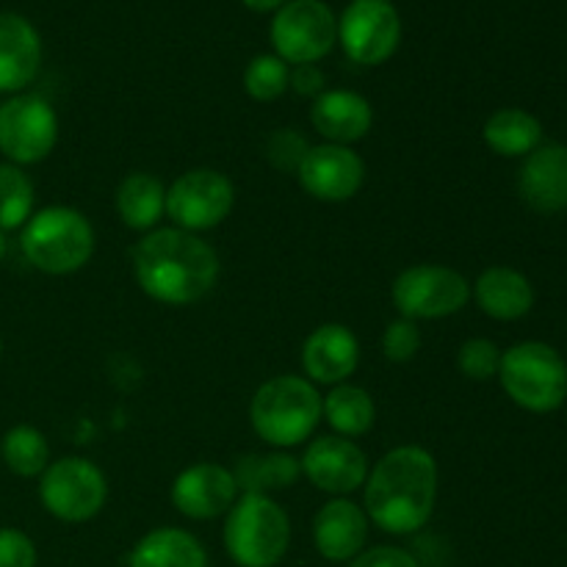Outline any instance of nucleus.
Here are the masks:
<instances>
[{
    "label": "nucleus",
    "instance_id": "28",
    "mask_svg": "<svg viewBox=\"0 0 567 567\" xmlns=\"http://www.w3.org/2000/svg\"><path fill=\"white\" fill-rule=\"evenodd\" d=\"M33 203H37V188L22 166L9 161L0 164V230L9 233L25 225L33 216Z\"/></svg>",
    "mask_w": 567,
    "mask_h": 567
},
{
    "label": "nucleus",
    "instance_id": "11",
    "mask_svg": "<svg viewBox=\"0 0 567 567\" xmlns=\"http://www.w3.org/2000/svg\"><path fill=\"white\" fill-rule=\"evenodd\" d=\"M59 144V114L39 94H14L0 105V153L14 166L48 158Z\"/></svg>",
    "mask_w": 567,
    "mask_h": 567
},
{
    "label": "nucleus",
    "instance_id": "18",
    "mask_svg": "<svg viewBox=\"0 0 567 567\" xmlns=\"http://www.w3.org/2000/svg\"><path fill=\"white\" fill-rule=\"evenodd\" d=\"M524 203L537 214L567 210V147L565 144H540L524 158L518 175Z\"/></svg>",
    "mask_w": 567,
    "mask_h": 567
},
{
    "label": "nucleus",
    "instance_id": "17",
    "mask_svg": "<svg viewBox=\"0 0 567 567\" xmlns=\"http://www.w3.org/2000/svg\"><path fill=\"white\" fill-rule=\"evenodd\" d=\"M369 515L349 498H332L313 518V546L327 563H352L369 543Z\"/></svg>",
    "mask_w": 567,
    "mask_h": 567
},
{
    "label": "nucleus",
    "instance_id": "23",
    "mask_svg": "<svg viewBox=\"0 0 567 567\" xmlns=\"http://www.w3.org/2000/svg\"><path fill=\"white\" fill-rule=\"evenodd\" d=\"M236 476L238 493H260V496H271L277 491H288L299 482L302 468L299 460L291 457L282 449H271V452H252L236 460V468H230Z\"/></svg>",
    "mask_w": 567,
    "mask_h": 567
},
{
    "label": "nucleus",
    "instance_id": "15",
    "mask_svg": "<svg viewBox=\"0 0 567 567\" xmlns=\"http://www.w3.org/2000/svg\"><path fill=\"white\" fill-rule=\"evenodd\" d=\"M169 498L177 513L192 520L221 518L238 498L236 476L225 465L194 463L175 476Z\"/></svg>",
    "mask_w": 567,
    "mask_h": 567
},
{
    "label": "nucleus",
    "instance_id": "12",
    "mask_svg": "<svg viewBox=\"0 0 567 567\" xmlns=\"http://www.w3.org/2000/svg\"><path fill=\"white\" fill-rule=\"evenodd\" d=\"M338 42L354 64H385L402 42L396 6L391 0H352L338 20Z\"/></svg>",
    "mask_w": 567,
    "mask_h": 567
},
{
    "label": "nucleus",
    "instance_id": "33",
    "mask_svg": "<svg viewBox=\"0 0 567 567\" xmlns=\"http://www.w3.org/2000/svg\"><path fill=\"white\" fill-rule=\"evenodd\" d=\"M37 546L20 529H0V567H37Z\"/></svg>",
    "mask_w": 567,
    "mask_h": 567
},
{
    "label": "nucleus",
    "instance_id": "22",
    "mask_svg": "<svg viewBox=\"0 0 567 567\" xmlns=\"http://www.w3.org/2000/svg\"><path fill=\"white\" fill-rule=\"evenodd\" d=\"M127 567H208V551L192 532L161 526L133 546Z\"/></svg>",
    "mask_w": 567,
    "mask_h": 567
},
{
    "label": "nucleus",
    "instance_id": "7",
    "mask_svg": "<svg viewBox=\"0 0 567 567\" xmlns=\"http://www.w3.org/2000/svg\"><path fill=\"white\" fill-rule=\"evenodd\" d=\"M39 498L61 524H86L103 513L109 502V480L92 460L61 457L44 468Z\"/></svg>",
    "mask_w": 567,
    "mask_h": 567
},
{
    "label": "nucleus",
    "instance_id": "27",
    "mask_svg": "<svg viewBox=\"0 0 567 567\" xmlns=\"http://www.w3.org/2000/svg\"><path fill=\"white\" fill-rule=\"evenodd\" d=\"M0 460H3L11 474L22 476V480L42 476L44 468L50 465L48 437L31 424L11 426L6 432L3 443H0Z\"/></svg>",
    "mask_w": 567,
    "mask_h": 567
},
{
    "label": "nucleus",
    "instance_id": "13",
    "mask_svg": "<svg viewBox=\"0 0 567 567\" xmlns=\"http://www.w3.org/2000/svg\"><path fill=\"white\" fill-rule=\"evenodd\" d=\"M299 468L310 485L336 498H347L369 480V457L354 441L341 435H321L308 443Z\"/></svg>",
    "mask_w": 567,
    "mask_h": 567
},
{
    "label": "nucleus",
    "instance_id": "1",
    "mask_svg": "<svg viewBox=\"0 0 567 567\" xmlns=\"http://www.w3.org/2000/svg\"><path fill=\"white\" fill-rule=\"evenodd\" d=\"M133 277L153 302L186 308L199 302L219 282V255L197 233L155 227L133 247Z\"/></svg>",
    "mask_w": 567,
    "mask_h": 567
},
{
    "label": "nucleus",
    "instance_id": "14",
    "mask_svg": "<svg viewBox=\"0 0 567 567\" xmlns=\"http://www.w3.org/2000/svg\"><path fill=\"white\" fill-rule=\"evenodd\" d=\"M305 194L319 203H349L365 183V164L352 147L343 144H316L308 150L297 169Z\"/></svg>",
    "mask_w": 567,
    "mask_h": 567
},
{
    "label": "nucleus",
    "instance_id": "21",
    "mask_svg": "<svg viewBox=\"0 0 567 567\" xmlns=\"http://www.w3.org/2000/svg\"><path fill=\"white\" fill-rule=\"evenodd\" d=\"M471 297L480 310L496 321H518L535 305V288L529 277L509 266H491L476 277L471 286Z\"/></svg>",
    "mask_w": 567,
    "mask_h": 567
},
{
    "label": "nucleus",
    "instance_id": "6",
    "mask_svg": "<svg viewBox=\"0 0 567 567\" xmlns=\"http://www.w3.org/2000/svg\"><path fill=\"white\" fill-rule=\"evenodd\" d=\"M498 382L504 393L529 413H554L567 399L563 354L543 341H520L502 352Z\"/></svg>",
    "mask_w": 567,
    "mask_h": 567
},
{
    "label": "nucleus",
    "instance_id": "32",
    "mask_svg": "<svg viewBox=\"0 0 567 567\" xmlns=\"http://www.w3.org/2000/svg\"><path fill=\"white\" fill-rule=\"evenodd\" d=\"M421 349V330L419 321H410L399 316L396 321L385 327L382 332V354L391 363H410Z\"/></svg>",
    "mask_w": 567,
    "mask_h": 567
},
{
    "label": "nucleus",
    "instance_id": "24",
    "mask_svg": "<svg viewBox=\"0 0 567 567\" xmlns=\"http://www.w3.org/2000/svg\"><path fill=\"white\" fill-rule=\"evenodd\" d=\"M116 214L131 230H155L166 216V186L150 172H133L116 188Z\"/></svg>",
    "mask_w": 567,
    "mask_h": 567
},
{
    "label": "nucleus",
    "instance_id": "25",
    "mask_svg": "<svg viewBox=\"0 0 567 567\" xmlns=\"http://www.w3.org/2000/svg\"><path fill=\"white\" fill-rule=\"evenodd\" d=\"M482 138L502 158H526L543 144V125L524 109H502L485 122Z\"/></svg>",
    "mask_w": 567,
    "mask_h": 567
},
{
    "label": "nucleus",
    "instance_id": "38",
    "mask_svg": "<svg viewBox=\"0 0 567 567\" xmlns=\"http://www.w3.org/2000/svg\"><path fill=\"white\" fill-rule=\"evenodd\" d=\"M0 354H3V341H0Z\"/></svg>",
    "mask_w": 567,
    "mask_h": 567
},
{
    "label": "nucleus",
    "instance_id": "19",
    "mask_svg": "<svg viewBox=\"0 0 567 567\" xmlns=\"http://www.w3.org/2000/svg\"><path fill=\"white\" fill-rule=\"evenodd\" d=\"M310 122L327 144L352 147L354 142L369 136L374 125V109L363 94L352 89H327L313 100Z\"/></svg>",
    "mask_w": 567,
    "mask_h": 567
},
{
    "label": "nucleus",
    "instance_id": "20",
    "mask_svg": "<svg viewBox=\"0 0 567 567\" xmlns=\"http://www.w3.org/2000/svg\"><path fill=\"white\" fill-rule=\"evenodd\" d=\"M42 66V39L20 14H0V94H20Z\"/></svg>",
    "mask_w": 567,
    "mask_h": 567
},
{
    "label": "nucleus",
    "instance_id": "10",
    "mask_svg": "<svg viewBox=\"0 0 567 567\" xmlns=\"http://www.w3.org/2000/svg\"><path fill=\"white\" fill-rule=\"evenodd\" d=\"M236 208V186L219 169H188L166 188V216L188 233L219 227Z\"/></svg>",
    "mask_w": 567,
    "mask_h": 567
},
{
    "label": "nucleus",
    "instance_id": "37",
    "mask_svg": "<svg viewBox=\"0 0 567 567\" xmlns=\"http://www.w3.org/2000/svg\"><path fill=\"white\" fill-rule=\"evenodd\" d=\"M6 252H9V241H6V233L0 230V260L6 258Z\"/></svg>",
    "mask_w": 567,
    "mask_h": 567
},
{
    "label": "nucleus",
    "instance_id": "2",
    "mask_svg": "<svg viewBox=\"0 0 567 567\" xmlns=\"http://www.w3.org/2000/svg\"><path fill=\"white\" fill-rule=\"evenodd\" d=\"M437 507V463L426 449L396 446L369 468L363 509L385 535H415Z\"/></svg>",
    "mask_w": 567,
    "mask_h": 567
},
{
    "label": "nucleus",
    "instance_id": "36",
    "mask_svg": "<svg viewBox=\"0 0 567 567\" xmlns=\"http://www.w3.org/2000/svg\"><path fill=\"white\" fill-rule=\"evenodd\" d=\"M241 3L247 6V9L260 11V14H264V11H277V9H282V6H286L288 0H241Z\"/></svg>",
    "mask_w": 567,
    "mask_h": 567
},
{
    "label": "nucleus",
    "instance_id": "35",
    "mask_svg": "<svg viewBox=\"0 0 567 567\" xmlns=\"http://www.w3.org/2000/svg\"><path fill=\"white\" fill-rule=\"evenodd\" d=\"M288 89L299 94V97H319L321 92H327V78L324 72L316 64H299L291 70V78H288Z\"/></svg>",
    "mask_w": 567,
    "mask_h": 567
},
{
    "label": "nucleus",
    "instance_id": "34",
    "mask_svg": "<svg viewBox=\"0 0 567 567\" xmlns=\"http://www.w3.org/2000/svg\"><path fill=\"white\" fill-rule=\"evenodd\" d=\"M349 567H421L419 559L410 551L396 546H374L349 563Z\"/></svg>",
    "mask_w": 567,
    "mask_h": 567
},
{
    "label": "nucleus",
    "instance_id": "5",
    "mask_svg": "<svg viewBox=\"0 0 567 567\" xmlns=\"http://www.w3.org/2000/svg\"><path fill=\"white\" fill-rule=\"evenodd\" d=\"M291 546V518L271 496L241 493L225 520V551L238 567H275Z\"/></svg>",
    "mask_w": 567,
    "mask_h": 567
},
{
    "label": "nucleus",
    "instance_id": "9",
    "mask_svg": "<svg viewBox=\"0 0 567 567\" xmlns=\"http://www.w3.org/2000/svg\"><path fill=\"white\" fill-rule=\"evenodd\" d=\"M338 42V20L321 0H288L271 20V48L286 64H316Z\"/></svg>",
    "mask_w": 567,
    "mask_h": 567
},
{
    "label": "nucleus",
    "instance_id": "4",
    "mask_svg": "<svg viewBox=\"0 0 567 567\" xmlns=\"http://www.w3.org/2000/svg\"><path fill=\"white\" fill-rule=\"evenodd\" d=\"M94 227L81 210L70 205H48L33 210L22 225L20 249L33 269L44 275H75L94 255Z\"/></svg>",
    "mask_w": 567,
    "mask_h": 567
},
{
    "label": "nucleus",
    "instance_id": "29",
    "mask_svg": "<svg viewBox=\"0 0 567 567\" xmlns=\"http://www.w3.org/2000/svg\"><path fill=\"white\" fill-rule=\"evenodd\" d=\"M288 78H291V66L275 53L255 55L244 70V89L258 103H275L288 92Z\"/></svg>",
    "mask_w": 567,
    "mask_h": 567
},
{
    "label": "nucleus",
    "instance_id": "8",
    "mask_svg": "<svg viewBox=\"0 0 567 567\" xmlns=\"http://www.w3.org/2000/svg\"><path fill=\"white\" fill-rule=\"evenodd\" d=\"M391 299L402 319H449L471 302V282L452 266L415 264L393 280Z\"/></svg>",
    "mask_w": 567,
    "mask_h": 567
},
{
    "label": "nucleus",
    "instance_id": "31",
    "mask_svg": "<svg viewBox=\"0 0 567 567\" xmlns=\"http://www.w3.org/2000/svg\"><path fill=\"white\" fill-rule=\"evenodd\" d=\"M308 150V138L297 127H280V131H275L266 138V158H269V164L277 172H286V175H297Z\"/></svg>",
    "mask_w": 567,
    "mask_h": 567
},
{
    "label": "nucleus",
    "instance_id": "16",
    "mask_svg": "<svg viewBox=\"0 0 567 567\" xmlns=\"http://www.w3.org/2000/svg\"><path fill=\"white\" fill-rule=\"evenodd\" d=\"M360 365V341L347 324H321L305 338L302 371L313 385H343Z\"/></svg>",
    "mask_w": 567,
    "mask_h": 567
},
{
    "label": "nucleus",
    "instance_id": "3",
    "mask_svg": "<svg viewBox=\"0 0 567 567\" xmlns=\"http://www.w3.org/2000/svg\"><path fill=\"white\" fill-rule=\"evenodd\" d=\"M321 393L299 374L266 380L249 402V424L271 449H293L308 441L321 421Z\"/></svg>",
    "mask_w": 567,
    "mask_h": 567
},
{
    "label": "nucleus",
    "instance_id": "30",
    "mask_svg": "<svg viewBox=\"0 0 567 567\" xmlns=\"http://www.w3.org/2000/svg\"><path fill=\"white\" fill-rule=\"evenodd\" d=\"M498 365H502V349L491 341V338H468L457 352V369L460 374L468 377L474 382H487L498 377Z\"/></svg>",
    "mask_w": 567,
    "mask_h": 567
},
{
    "label": "nucleus",
    "instance_id": "26",
    "mask_svg": "<svg viewBox=\"0 0 567 567\" xmlns=\"http://www.w3.org/2000/svg\"><path fill=\"white\" fill-rule=\"evenodd\" d=\"M321 419H327L336 435L354 441L371 432L377 421V404L365 388L343 382L321 399Z\"/></svg>",
    "mask_w": 567,
    "mask_h": 567
}]
</instances>
